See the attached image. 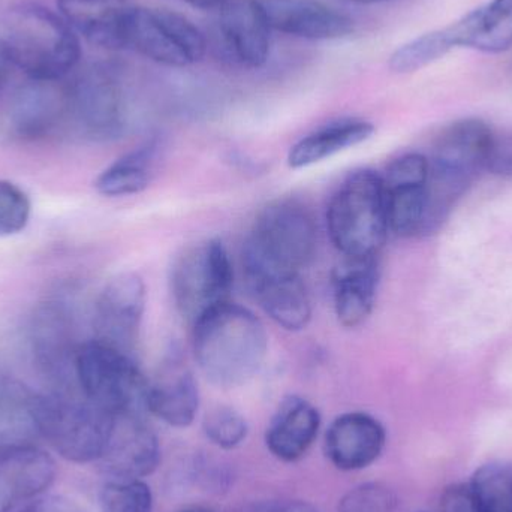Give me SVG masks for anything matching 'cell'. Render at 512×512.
I'll use <instances>...</instances> for the list:
<instances>
[{"label": "cell", "mask_w": 512, "mask_h": 512, "mask_svg": "<svg viewBox=\"0 0 512 512\" xmlns=\"http://www.w3.org/2000/svg\"><path fill=\"white\" fill-rule=\"evenodd\" d=\"M192 346L198 367L213 385L237 388L261 369L268 336L254 312L228 301L195 322Z\"/></svg>", "instance_id": "1"}, {"label": "cell", "mask_w": 512, "mask_h": 512, "mask_svg": "<svg viewBox=\"0 0 512 512\" xmlns=\"http://www.w3.org/2000/svg\"><path fill=\"white\" fill-rule=\"evenodd\" d=\"M0 45L9 63L33 81H60L80 62L75 30L45 6L21 2L3 18Z\"/></svg>", "instance_id": "2"}, {"label": "cell", "mask_w": 512, "mask_h": 512, "mask_svg": "<svg viewBox=\"0 0 512 512\" xmlns=\"http://www.w3.org/2000/svg\"><path fill=\"white\" fill-rule=\"evenodd\" d=\"M496 135L484 120L469 117L448 125L429 158L426 234L438 230L480 173L489 171Z\"/></svg>", "instance_id": "3"}, {"label": "cell", "mask_w": 512, "mask_h": 512, "mask_svg": "<svg viewBox=\"0 0 512 512\" xmlns=\"http://www.w3.org/2000/svg\"><path fill=\"white\" fill-rule=\"evenodd\" d=\"M327 228L334 248L346 258L378 256L390 233L381 174H349L328 204Z\"/></svg>", "instance_id": "4"}, {"label": "cell", "mask_w": 512, "mask_h": 512, "mask_svg": "<svg viewBox=\"0 0 512 512\" xmlns=\"http://www.w3.org/2000/svg\"><path fill=\"white\" fill-rule=\"evenodd\" d=\"M316 245L318 231L309 210L298 201H274L259 213L245 243L243 271L300 273L315 258Z\"/></svg>", "instance_id": "5"}, {"label": "cell", "mask_w": 512, "mask_h": 512, "mask_svg": "<svg viewBox=\"0 0 512 512\" xmlns=\"http://www.w3.org/2000/svg\"><path fill=\"white\" fill-rule=\"evenodd\" d=\"M74 372L81 394L108 414L143 415L149 381L131 355L102 340L75 351Z\"/></svg>", "instance_id": "6"}, {"label": "cell", "mask_w": 512, "mask_h": 512, "mask_svg": "<svg viewBox=\"0 0 512 512\" xmlns=\"http://www.w3.org/2000/svg\"><path fill=\"white\" fill-rule=\"evenodd\" d=\"M233 285V262L224 243L218 239L186 249L171 268L174 304L192 325L210 310L228 303Z\"/></svg>", "instance_id": "7"}, {"label": "cell", "mask_w": 512, "mask_h": 512, "mask_svg": "<svg viewBox=\"0 0 512 512\" xmlns=\"http://www.w3.org/2000/svg\"><path fill=\"white\" fill-rule=\"evenodd\" d=\"M114 418L84 396H44L42 439L69 462H99L110 441Z\"/></svg>", "instance_id": "8"}, {"label": "cell", "mask_w": 512, "mask_h": 512, "mask_svg": "<svg viewBox=\"0 0 512 512\" xmlns=\"http://www.w3.org/2000/svg\"><path fill=\"white\" fill-rule=\"evenodd\" d=\"M125 45L153 62L176 68L200 62L207 51L206 36L188 17L143 6L129 9Z\"/></svg>", "instance_id": "9"}, {"label": "cell", "mask_w": 512, "mask_h": 512, "mask_svg": "<svg viewBox=\"0 0 512 512\" xmlns=\"http://www.w3.org/2000/svg\"><path fill=\"white\" fill-rule=\"evenodd\" d=\"M68 108L81 128L95 138H113L126 122V96L119 69L95 65L68 90Z\"/></svg>", "instance_id": "10"}, {"label": "cell", "mask_w": 512, "mask_h": 512, "mask_svg": "<svg viewBox=\"0 0 512 512\" xmlns=\"http://www.w3.org/2000/svg\"><path fill=\"white\" fill-rule=\"evenodd\" d=\"M387 204L388 228L399 237L426 234L429 215V159L421 153H406L394 159L382 176Z\"/></svg>", "instance_id": "11"}, {"label": "cell", "mask_w": 512, "mask_h": 512, "mask_svg": "<svg viewBox=\"0 0 512 512\" xmlns=\"http://www.w3.org/2000/svg\"><path fill=\"white\" fill-rule=\"evenodd\" d=\"M216 35L228 60L261 68L270 56L271 27L259 0H228L218 9Z\"/></svg>", "instance_id": "12"}, {"label": "cell", "mask_w": 512, "mask_h": 512, "mask_svg": "<svg viewBox=\"0 0 512 512\" xmlns=\"http://www.w3.org/2000/svg\"><path fill=\"white\" fill-rule=\"evenodd\" d=\"M146 310V285L135 273H120L104 286L96 303L98 340L128 352Z\"/></svg>", "instance_id": "13"}, {"label": "cell", "mask_w": 512, "mask_h": 512, "mask_svg": "<svg viewBox=\"0 0 512 512\" xmlns=\"http://www.w3.org/2000/svg\"><path fill=\"white\" fill-rule=\"evenodd\" d=\"M104 471L117 480H143L158 469L161 445L143 415H119L99 460Z\"/></svg>", "instance_id": "14"}, {"label": "cell", "mask_w": 512, "mask_h": 512, "mask_svg": "<svg viewBox=\"0 0 512 512\" xmlns=\"http://www.w3.org/2000/svg\"><path fill=\"white\" fill-rule=\"evenodd\" d=\"M387 432L381 421L367 412H346L325 433V454L334 468L363 471L381 457Z\"/></svg>", "instance_id": "15"}, {"label": "cell", "mask_w": 512, "mask_h": 512, "mask_svg": "<svg viewBox=\"0 0 512 512\" xmlns=\"http://www.w3.org/2000/svg\"><path fill=\"white\" fill-rule=\"evenodd\" d=\"M271 30L310 39L330 41L345 38L354 21L319 0H259Z\"/></svg>", "instance_id": "16"}, {"label": "cell", "mask_w": 512, "mask_h": 512, "mask_svg": "<svg viewBox=\"0 0 512 512\" xmlns=\"http://www.w3.org/2000/svg\"><path fill=\"white\" fill-rule=\"evenodd\" d=\"M246 283L264 312L280 327L300 331L312 319V301L300 273L246 271Z\"/></svg>", "instance_id": "17"}, {"label": "cell", "mask_w": 512, "mask_h": 512, "mask_svg": "<svg viewBox=\"0 0 512 512\" xmlns=\"http://www.w3.org/2000/svg\"><path fill=\"white\" fill-rule=\"evenodd\" d=\"M147 412L176 429L194 423L200 409V391L194 373L173 354L147 387Z\"/></svg>", "instance_id": "18"}, {"label": "cell", "mask_w": 512, "mask_h": 512, "mask_svg": "<svg viewBox=\"0 0 512 512\" xmlns=\"http://www.w3.org/2000/svg\"><path fill=\"white\" fill-rule=\"evenodd\" d=\"M56 478L53 457L36 447L0 454V512L39 498Z\"/></svg>", "instance_id": "19"}, {"label": "cell", "mask_w": 512, "mask_h": 512, "mask_svg": "<svg viewBox=\"0 0 512 512\" xmlns=\"http://www.w3.org/2000/svg\"><path fill=\"white\" fill-rule=\"evenodd\" d=\"M319 429L318 409L303 397L288 396L280 402L268 424L265 445L280 462L295 463L309 453Z\"/></svg>", "instance_id": "20"}, {"label": "cell", "mask_w": 512, "mask_h": 512, "mask_svg": "<svg viewBox=\"0 0 512 512\" xmlns=\"http://www.w3.org/2000/svg\"><path fill=\"white\" fill-rule=\"evenodd\" d=\"M44 394L12 378H0V454L36 447L42 439Z\"/></svg>", "instance_id": "21"}, {"label": "cell", "mask_w": 512, "mask_h": 512, "mask_svg": "<svg viewBox=\"0 0 512 512\" xmlns=\"http://www.w3.org/2000/svg\"><path fill=\"white\" fill-rule=\"evenodd\" d=\"M379 283L378 256L346 258L333 271L334 312L346 328L363 324L373 307Z\"/></svg>", "instance_id": "22"}, {"label": "cell", "mask_w": 512, "mask_h": 512, "mask_svg": "<svg viewBox=\"0 0 512 512\" xmlns=\"http://www.w3.org/2000/svg\"><path fill=\"white\" fill-rule=\"evenodd\" d=\"M63 20L90 44L123 50L128 0H57Z\"/></svg>", "instance_id": "23"}, {"label": "cell", "mask_w": 512, "mask_h": 512, "mask_svg": "<svg viewBox=\"0 0 512 512\" xmlns=\"http://www.w3.org/2000/svg\"><path fill=\"white\" fill-rule=\"evenodd\" d=\"M448 45L484 53H502L512 47V0H490L456 23L444 27Z\"/></svg>", "instance_id": "24"}, {"label": "cell", "mask_w": 512, "mask_h": 512, "mask_svg": "<svg viewBox=\"0 0 512 512\" xmlns=\"http://www.w3.org/2000/svg\"><path fill=\"white\" fill-rule=\"evenodd\" d=\"M375 126L367 120L340 119L321 126L294 144L288 153L292 170L310 167L372 138Z\"/></svg>", "instance_id": "25"}, {"label": "cell", "mask_w": 512, "mask_h": 512, "mask_svg": "<svg viewBox=\"0 0 512 512\" xmlns=\"http://www.w3.org/2000/svg\"><path fill=\"white\" fill-rule=\"evenodd\" d=\"M158 153L159 144L156 141H147L138 149L126 153L99 174L95 180L96 191L111 198L129 197L146 191L155 176Z\"/></svg>", "instance_id": "26"}, {"label": "cell", "mask_w": 512, "mask_h": 512, "mask_svg": "<svg viewBox=\"0 0 512 512\" xmlns=\"http://www.w3.org/2000/svg\"><path fill=\"white\" fill-rule=\"evenodd\" d=\"M59 81H33L20 90L15 99L14 123L21 134L47 131L68 108V90L56 86Z\"/></svg>", "instance_id": "27"}, {"label": "cell", "mask_w": 512, "mask_h": 512, "mask_svg": "<svg viewBox=\"0 0 512 512\" xmlns=\"http://www.w3.org/2000/svg\"><path fill=\"white\" fill-rule=\"evenodd\" d=\"M483 512H512V466L490 463L477 469L469 483Z\"/></svg>", "instance_id": "28"}, {"label": "cell", "mask_w": 512, "mask_h": 512, "mask_svg": "<svg viewBox=\"0 0 512 512\" xmlns=\"http://www.w3.org/2000/svg\"><path fill=\"white\" fill-rule=\"evenodd\" d=\"M448 51H451V48L445 38L444 30H433L397 48L391 54L388 65L391 71L397 74H409L442 59Z\"/></svg>", "instance_id": "29"}, {"label": "cell", "mask_w": 512, "mask_h": 512, "mask_svg": "<svg viewBox=\"0 0 512 512\" xmlns=\"http://www.w3.org/2000/svg\"><path fill=\"white\" fill-rule=\"evenodd\" d=\"M101 512H152L153 493L144 480L111 478L99 495Z\"/></svg>", "instance_id": "30"}, {"label": "cell", "mask_w": 512, "mask_h": 512, "mask_svg": "<svg viewBox=\"0 0 512 512\" xmlns=\"http://www.w3.org/2000/svg\"><path fill=\"white\" fill-rule=\"evenodd\" d=\"M203 430L215 447L234 450L248 438L249 424L237 409L221 405L207 412Z\"/></svg>", "instance_id": "31"}, {"label": "cell", "mask_w": 512, "mask_h": 512, "mask_svg": "<svg viewBox=\"0 0 512 512\" xmlns=\"http://www.w3.org/2000/svg\"><path fill=\"white\" fill-rule=\"evenodd\" d=\"M29 197L8 180H0V237L15 236L29 224Z\"/></svg>", "instance_id": "32"}, {"label": "cell", "mask_w": 512, "mask_h": 512, "mask_svg": "<svg viewBox=\"0 0 512 512\" xmlns=\"http://www.w3.org/2000/svg\"><path fill=\"white\" fill-rule=\"evenodd\" d=\"M397 496L382 483H364L354 487L339 501V512H394Z\"/></svg>", "instance_id": "33"}, {"label": "cell", "mask_w": 512, "mask_h": 512, "mask_svg": "<svg viewBox=\"0 0 512 512\" xmlns=\"http://www.w3.org/2000/svg\"><path fill=\"white\" fill-rule=\"evenodd\" d=\"M441 512H483L469 484H453L442 493Z\"/></svg>", "instance_id": "34"}, {"label": "cell", "mask_w": 512, "mask_h": 512, "mask_svg": "<svg viewBox=\"0 0 512 512\" xmlns=\"http://www.w3.org/2000/svg\"><path fill=\"white\" fill-rule=\"evenodd\" d=\"M489 171L499 176L512 177V134L507 137L496 135Z\"/></svg>", "instance_id": "35"}, {"label": "cell", "mask_w": 512, "mask_h": 512, "mask_svg": "<svg viewBox=\"0 0 512 512\" xmlns=\"http://www.w3.org/2000/svg\"><path fill=\"white\" fill-rule=\"evenodd\" d=\"M17 512H83L75 502L62 496H47V498H36L32 504L20 508Z\"/></svg>", "instance_id": "36"}, {"label": "cell", "mask_w": 512, "mask_h": 512, "mask_svg": "<svg viewBox=\"0 0 512 512\" xmlns=\"http://www.w3.org/2000/svg\"><path fill=\"white\" fill-rule=\"evenodd\" d=\"M262 512H318L313 505L304 501L276 502Z\"/></svg>", "instance_id": "37"}, {"label": "cell", "mask_w": 512, "mask_h": 512, "mask_svg": "<svg viewBox=\"0 0 512 512\" xmlns=\"http://www.w3.org/2000/svg\"><path fill=\"white\" fill-rule=\"evenodd\" d=\"M189 5L200 9H219L228 0H185Z\"/></svg>", "instance_id": "38"}, {"label": "cell", "mask_w": 512, "mask_h": 512, "mask_svg": "<svg viewBox=\"0 0 512 512\" xmlns=\"http://www.w3.org/2000/svg\"><path fill=\"white\" fill-rule=\"evenodd\" d=\"M9 63L8 57H6L5 51H3L2 45H0V89L5 84L6 78H8Z\"/></svg>", "instance_id": "39"}, {"label": "cell", "mask_w": 512, "mask_h": 512, "mask_svg": "<svg viewBox=\"0 0 512 512\" xmlns=\"http://www.w3.org/2000/svg\"><path fill=\"white\" fill-rule=\"evenodd\" d=\"M182 512H215V511L209 510V508H204V507H191V508H186V510L182 511Z\"/></svg>", "instance_id": "40"}, {"label": "cell", "mask_w": 512, "mask_h": 512, "mask_svg": "<svg viewBox=\"0 0 512 512\" xmlns=\"http://www.w3.org/2000/svg\"><path fill=\"white\" fill-rule=\"evenodd\" d=\"M349 2H355V3H379V2H385V0H349Z\"/></svg>", "instance_id": "41"}]
</instances>
